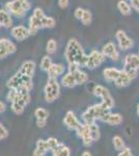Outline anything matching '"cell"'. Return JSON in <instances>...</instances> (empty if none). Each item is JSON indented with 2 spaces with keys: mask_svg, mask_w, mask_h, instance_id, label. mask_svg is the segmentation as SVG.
Listing matches in <instances>:
<instances>
[{
  "mask_svg": "<svg viewBox=\"0 0 139 156\" xmlns=\"http://www.w3.org/2000/svg\"><path fill=\"white\" fill-rule=\"evenodd\" d=\"M56 21L52 17L47 16L42 9L36 7L33 9L32 15L28 19V30L30 36H33L40 29L43 28H54Z\"/></svg>",
  "mask_w": 139,
  "mask_h": 156,
  "instance_id": "6da1fadb",
  "label": "cell"
},
{
  "mask_svg": "<svg viewBox=\"0 0 139 156\" xmlns=\"http://www.w3.org/2000/svg\"><path fill=\"white\" fill-rule=\"evenodd\" d=\"M64 57L68 65L75 64L79 67H85L87 54H85L83 47L77 39H70L64 49Z\"/></svg>",
  "mask_w": 139,
  "mask_h": 156,
  "instance_id": "7a4b0ae2",
  "label": "cell"
},
{
  "mask_svg": "<svg viewBox=\"0 0 139 156\" xmlns=\"http://www.w3.org/2000/svg\"><path fill=\"white\" fill-rule=\"evenodd\" d=\"M111 112L110 108H108L103 102L100 104H95L92 106L88 107L82 115V119L85 124L92 125L95 124L96 120H100L103 122H106L108 117L110 115Z\"/></svg>",
  "mask_w": 139,
  "mask_h": 156,
  "instance_id": "3957f363",
  "label": "cell"
},
{
  "mask_svg": "<svg viewBox=\"0 0 139 156\" xmlns=\"http://www.w3.org/2000/svg\"><path fill=\"white\" fill-rule=\"evenodd\" d=\"M5 9L12 17L24 18L26 12L31 9V3L28 0H11L5 3Z\"/></svg>",
  "mask_w": 139,
  "mask_h": 156,
  "instance_id": "277c9868",
  "label": "cell"
},
{
  "mask_svg": "<svg viewBox=\"0 0 139 156\" xmlns=\"http://www.w3.org/2000/svg\"><path fill=\"white\" fill-rule=\"evenodd\" d=\"M6 85L9 90H18L21 89H26L30 90L32 89V77L24 74V73L19 69L14 76L9 78Z\"/></svg>",
  "mask_w": 139,
  "mask_h": 156,
  "instance_id": "5b68a950",
  "label": "cell"
},
{
  "mask_svg": "<svg viewBox=\"0 0 139 156\" xmlns=\"http://www.w3.org/2000/svg\"><path fill=\"white\" fill-rule=\"evenodd\" d=\"M123 70L131 77V79H135L139 70V55L136 53L127 54L123 59Z\"/></svg>",
  "mask_w": 139,
  "mask_h": 156,
  "instance_id": "8992f818",
  "label": "cell"
},
{
  "mask_svg": "<svg viewBox=\"0 0 139 156\" xmlns=\"http://www.w3.org/2000/svg\"><path fill=\"white\" fill-rule=\"evenodd\" d=\"M59 94L60 87L57 78H48L46 87H45V100L48 103H52L59 97Z\"/></svg>",
  "mask_w": 139,
  "mask_h": 156,
  "instance_id": "52a82bcc",
  "label": "cell"
},
{
  "mask_svg": "<svg viewBox=\"0 0 139 156\" xmlns=\"http://www.w3.org/2000/svg\"><path fill=\"white\" fill-rule=\"evenodd\" d=\"M93 94L97 97H100L102 99V102L108 108L111 109V108L114 106V99L111 96L108 89H106L105 87H103V85H96L95 89H93Z\"/></svg>",
  "mask_w": 139,
  "mask_h": 156,
  "instance_id": "ba28073f",
  "label": "cell"
},
{
  "mask_svg": "<svg viewBox=\"0 0 139 156\" xmlns=\"http://www.w3.org/2000/svg\"><path fill=\"white\" fill-rule=\"evenodd\" d=\"M106 57L104 56V54L101 51L98 50H92L89 54H87V59H86V64L85 67L89 70H93L97 67L101 66V65L104 62Z\"/></svg>",
  "mask_w": 139,
  "mask_h": 156,
  "instance_id": "9c48e42d",
  "label": "cell"
},
{
  "mask_svg": "<svg viewBox=\"0 0 139 156\" xmlns=\"http://www.w3.org/2000/svg\"><path fill=\"white\" fill-rule=\"evenodd\" d=\"M115 39H116V41H117L118 48H120V50H122V51H127V50H130L131 48H133L134 41L130 37L127 36V34H126L123 30L120 29L116 31Z\"/></svg>",
  "mask_w": 139,
  "mask_h": 156,
  "instance_id": "30bf717a",
  "label": "cell"
},
{
  "mask_svg": "<svg viewBox=\"0 0 139 156\" xmlns=\"http://www.w3.org/2000/svg\"><path fill=\"white\" fill-rule=\"evenodd\" d=\"M101 52L104 54L105 57H108V58L114 60V62H117V60L120 58V50H118L117 46H116L113 42L106 43L104 46L102 47Z\"/></svg>",
  "mask_w": 139,
  "mask_h": 156,
  "instance_id": "8fae6325",
  "label": "cell"
},
{
  "mask_svg": "<svg viewBox=\"0 0 139 156\" xmlns=\"http://www.w3.org/2000/svg\"><path fill=\"white\" fill-rule=\"evenodd\" d=\"M17 51V46L9 39H0V59L5 58Z\"/></svg>",
  "mask_w": 139,
  "mask_h": 156,
  "instance_id": "7c38bea8",
  "label": "cell"
},
{
  "mask_svg": "<svg viewBox=\"0 0 139 156\" xmlns=\"http://www.w3.org/2000/svg\"><path fill=\"white\" fill-rule=\"evenodd\" d=\"M68 72L73 73L76 80V83L78 84H84L85 82L88 80V76L85 72H83L81 69H80L79 66L75 64H70L69 67H68Z\"/></svg>",
  "mask_w": 139,
  "mask_h": 156,
  "instance_id": "4fadbf2b",
  "label": "cell"
},
{
  "mask_svg": "<svg viewBox=\"0 0 139 156\" xmlns=\"http://www.w3.org/2000/svg\"><path fill=\"white\" fill-rule=\"evenodd\" d=\"M11 34L16 41L22 42L30 36V32L28 27H25L24 25H17V26H12L11 28Z\"/></svg>",
  "mask_w": 139,
  "mask_h": 156,
  "instance_id": "5bb4252c",
  "label": "cell"
},
{
  "mask_svg": "<svg viewBox=\"0 0 139 156\" xmlns=\"http://www.w3.org/2000/svg\"><path fill=\"white\" fill-rule=\"evenodd\" d=\"M77 131V134L79 137L82 138L83 144L85 146H90L92 144V135H90V130H89V125L87 124H81L79 127L76 129Z\"/></svg>",
  "mask_w": 139,
  "mask_h": 156,
  "instance_id": "9a60e30c",
  "label": "cell"
},
{
  "mask_svg": "<svg viewBox=\"0 0 139 156\" xmlns=\"http://www.w3.org/2000/svg\"><path fill=\"white\" fill-rule=\"evenodd\" d=\"M64 125L70 129H74L76 130L78 127L81 125V123L78 121V119L76 118L75 114L73 112H68L67 115H65L64 119Z\"/></svg>",
  "mask_w": 139,
  "mask_h": 156,
  "instance_id": "2e32d148",
  "label": "cell"
},
{
  "mask_svg": "<svg viewBox=\"0 0 139 156\" xmlns=\"http://www.w3.org/2000/svg\"><path fill=\"white\" fill-rule=\"evenodd\" d=\"M0 24L4 28H12V25H14L12 16L5 9H0Z\"/></svg>",
  "mask_w": 139,
  "mask_h": 156,
  "instance_id": "e0dca14e",
  "label": "cell"
},
{
  "mask_svg": "<svg viewBox=\"0 0 139 156\" xmlns=\"http://www.w3.org/2000/svg\"><path fill=\"white\" fill-rule=\"evenodd\" d=\"M131 81H132L131 77L129 76V75L125 71H123V70H120V75H118V77L116 78V80L114 81V83H115V85L117 87L122 89V87H128V85L131 83Z\"/></svg>",
  "mask_w": 139,
  "mask_h": 156,
  "instance_id": "ac0fdd59",
  "label": "cell"
},
{
  "mask_svg": "<svg viewBox=\"0 0 139 156\" xmlns=\"http://www.w3.org/2000/svg\"><path fill=\"white\" fill-rule=\"evenodd\" d=\"M65 68L62 64H53L50 69L47 71L48 77L49 78H57L59 75H62L64 73Z\"/></svg>",
  "mask_w": 139,
  "mask_h": 156,
  "instance_id": "d6986e66",
  "label": "cell"
},
{
  "mask_svg": "<svg viewBox=\"0 0 139 156\" xmlns=\"http://www.w3.org/2000/svg\"><path fill=\"white\" fill-rule=\"evenodd\" d=\"M120 73V70L117 69V68H106L103 71V75H104V78L107 81H115L116 78L118 77Z\"/></svg>",
  "mask_w": 139,
  "mask_h": 156,
  "instance_id": "ffe728a7",
  "label": "cell"
},
{
  "mask_svg": "<svg viewBox=\"0 0 139 156\" xmlns=\"http://www.w3.org/2000/svg\"><path fill=\"white\" fill-rule=\"evenodd\" d=\"M22 72L24 74L28 75L30 77H33L34 71H35V62H32V60H26L22 64L21 68H20Z\"/></svg>",
  "mask_w": 139,
  "mask_h": 156,
  "instance_id": "44dd1931",
  "label": "cell"
},
{
  "mask_svg": "<svg viewBox=\"0 0 139 156\" xmlns=\"http://www.w3.org/2000/svg\"><path fill=\"white\" fill-rule=\"evenodd\" d=\"M117 9L123 16H130L133 9L132 6H131V3H129L126 0H120L117 2Z\"/></svg>",
  "mask_w": 139,
  "mask_h": 156,
  "instance_id": "7402d4cb",
  "label": "cell"
},
{
  "mask_svg": "<svg viewBox=\"0 0 139 156\" xmlns=\"http://www.w3.org/2000/svg\"><path fill=\"white\" fill-rule=\"evenodd\" d=\"M61 83L64 87H69V89H72V87H74L77 85L74 75H73V73H71V72L65 73L64 76L61 77Z\"/></svg>",
  "mask_w": 139,
  "mask_h": 156,
  "instance_id": "603a6c76",
  "label": "cell"
},
{
  "mask_svg": "<svg viewBox=\"0 0 139 156\" xmlns=\"http://www.w3.org/2000/svg\"><path fill=\"white\" fill-rule=\"evenodd\" d=\"M54 156H70V149L64 144H59L56 149L52 150Z\"/></svg>",
  "mask_w": 139,
  "mask_h": 156,
  "instance_id": "cb8c5ba5",
  "label": "cell"
},
{
  "mask_svg": "<svg viewBox=\"0 0 139 156\" xmlns=\"http://www.w3.org/2000/svg\"><path fill=\"white\" fill-rule=\"evenodd\" d=\"M52 65H53L52 58L50 57L49 54H47V55H44V56H43V58L41 60V64H40V67H41V69L44 72H47Z\"/></svg>",
  "mask_w": 139,
  "mask_h": 156,
  "instance_id": "d4e9b609",
  "label": "cell"
},
{
  "mask_svg": "<svg viewBox=\"0 0 139 156\" xmlns=\"http://www.w3.org/2000/svg\"><path fill=\"white\" fill-rule=\"evenodd\" d=\"M123 122V117L120 114H110L106 123L109 125H120Z\"/></svg>",
  "mask_w": 139,
  "mask_h": 156,
  "instance_id": "484cf974",
  "label": "cell"
},
{
  "mask_svg": "<svg viewBox=\"0 0 139 156\" xmlns=\"http://www.w3.org/2000/svg\"><path fill=\"white\" fill-rule=\"evenodd\" d=\"M57 50V42L54 39H50L46 44V51L48 54H54Z\"/></svg>",
  "mask_w": 139,
  "mask_h": 156,
  "instance_id": "4316f807",
  "label": "cell"
},
{
  "mask_svg": "<svg viewBox=\"0 0 139 156\" xmlns=\"http://www.w3.org/2000/svg\"><path fill=\"white\" fill-rule=\"evenodd\" d=\"M89 130H90V135H92V138L93 142H95V140H98L101 136L100 129H99L98 125H96V123L95 124L89 125Z\"/></svg>",
  "mask_w": 139,
  "mask_h": 156,
  "instance_id": "83f0119b",
  "label": "cell"
},
{
  "mask_svg": "<svg viewBox=\"0 0 139 156\" xmlns=\"http://www.w3.org/2000/svg\"><path fill=\"white\" fill-rule=\"evenodd\" d=\"M81 23L83 25H85V26H88L90 23H92V12H90L88 9H85L84 11V14H83V16H82V18H81Z\"/></svg>",
  "mask_w": 139,
  "mask_h": 156,
  "instance_id": "f1b7e54d",
  "label": "cell"
},
{
  "mask_svg": "<svg viewBox=\"0 0 139 156\" xmlns=\"http://www.w3.org/2000/svg\"><path fill=\"white\" fill-rule=\"evenodd\" d=\"M34 115L37 120H47L48 117H49V112H48L45 108H42V107L37 108L34 112Z\"/></svg>",
  "mask_w": 139,
  "mask_h": 156,
  "instance_id": "f546056e",
  "label": "cell"
},
{
  "mask_svg": "<svg viewBox=\"0 0 139 156\" xmlns=\"http://www.w3.org/2000/svg\"><path fill=\"white\" fill-rule=\"evenodd\" d=\"M113 145H114V148L117 151H123L125 149V143H123V138L120 136H114L112 140Z\"/></svg>",
  "mask_w": 139,
  "mask_h": 156,
  "instance_id": "4dcf8cb0",
  "label": "cell"
},
{
  "mask_svg": "<svg viewBox=\"0 0 139 156\" xmlns=\"http://www.w3.org/2000/svg\"><path fill=\"white\" fill-rule=\"evenodd\" d=\"M36 148H40V149L46 151V152H48L49 150H51V148H50L49 144H48L47 140H39L36 143Z\"/></svg>",
  "mask_w": 139,
  "mask_h": 156,
  "instance_id": "1f68e13d",
  "label": "cell"
},
{
  "mask_svg": "<svg viewBox=\"0 0 139 156\" xmlns=\"http://www.w3.org/2000/svg\"><path fill=\"white\" fill-rule=\"evenodd\" d=\"M12 109L16 115H21V114H23V112H24V107H22L21 105L18 104L16 102L12 103Z\"/></svg>",
  "mask_w": 139,
  "mask_h": 156,
  "instance_id": "d6a6232c",
  "label": "cell"
},
{
  "mask_svg": "<svg viewBox=\"0 0 139 156\" xmlns=\"http://www.w3.org/2000/svg\"><path fill=\"white\" fill-rule=\"evenodd\" d=\"M47 142H48V144H49L50 148H51V150L56 149V148L58 147V145H59V143L57 142V140H56V138H54V137H50V138H48Z\"/></svg>",
  "mask_w": 139,
  "mask_h": 156,
  "instance_id": "836d02e7",
  "label": "cell"
},
{
  "mask_svg": "<svg viewBox=\"0 0 139 156\" xmlns=\"http://www.w3.org/2000/svg\"><path fill=\"white\" fill-rule=\"evenodd\" d=\"M84 11H85V9H82V7H77V9H75V12H74L75 18L78 19V20H81L83 14H84Z\"/></svg>",
  "mask_w": 139,
  "mask_h": 156,
  "instance_id": "e575fe53",
  "label": "cell"
},
{
  "mask_svg": "<svg viewBox=\"0 0 139 156\" xmlns=\"http://www.w3.org/2000/svg\"><path fill=\"white\" fill-rule=\"evenodd\" d=\"M7 135H9V132H7V130L4 128L3 125L0 123V140H3V138L7 137Z\"/></svg>",
  "mask_w": 139,
  "mask_h": 156,
  "instance_id": "d590c367",
  "label": "cell"
},
{
  "mask_svg": "<svg viewBox=\"0 0 139 156\" xmlns=\"http://www.w3.org/2000/svg\"><path fill=\"white\" fill-rule=\"evenodd\" d=\"M70 0H58V5L60 9H67L69 6Z\"/></svg>",
  "mask_w": 139,
  "mask_h": 156,
  "instance_id": "8d00e7d4",
  "label": "cell"
},
{
  "mask_svg": "<svg viewBox=\"0 0 139 156\" xmlns=\"http://www.w3.org/2000/svg\"><path fill=\"white\" fill-rule=\"evenodd\" d=\"M131 6H132V9L134 11L137 12L139 14V0H133V1L131 2Z\"/></svg>",
  "mask_w": 139,
  "mask_h": 156,
  "instance_id": "74e56055",
  "label": "cell"
},
{
  "mask_svg": "<svg viewBox=\"0 0 139 156\" xmlns=\"http://www.w3.org/2000/svg\"><path fill=\"white\" fill-rule=\"evenodd\" d=\"M46 153H47L46 151L40 149V148H36V149L33 151V156H44Z\"/></svg>",
  "mask_w": 139,
  "mask_h": 156,
  "instance_id": "f35d334b",
  "label": "cell"
},
{
  "mask_svg": "<svg viewBox=\"0 0 139 156\" xmlns=\"http://www.w3.org/2000/svg\"><path fill=\"white\" fill-rule=\"evenodd\" d=\"M118 156H132V154H131V151L129 150L128 148H125V149L120 153Z\"/></svg>",
  "mask_w": 139,
  "mask_h": 156,
  "instance_id": "ab89813d",
  "label": "cell"
},
{
  "mask_svg": "<svg viewBox=\"0 0 139 156\" xmlns=\"http://www.w3.org/2000/svg\"><path fill=\"white\" fill-rule=\"evenodd\" d=\"M46 121L47 120H36V125L39 127H45V125H46Z\"/></svg>",
  "mask_w": 139,
  "mask_h": 156,
  "instance_id": "60d3db41",
  "label": "cell"
},
{
  "mask_svg": "<svg viewBox=\"0 0 139 156\" xmlns=\"http://www.w3.org/2000/svg\"><path fill=\"white\" fill-rule=\"evenodd\" d=\"M5 110V104L2 101H0V112H3Z\"/></svg>",
  "mask_w": 139,
  "mask_h": 156,
  "instance_id": "b9f144b4",
  "label": "cell"
},
{
  "mask_svg": "<svg viewBox=\"0 0 139 156\" xmlns=\"http://www.w3.org/2000/svg\"><path fill=\"white\" fill-rule=\"evenodd\" d=\"M82 156H92V154H90L89 152H87V151H85V152H83V154Z\"/></svg>",
  "mask_w": 139,
  "mask_h": 156,
  "instance_id": "7bdbcfd3",
  "label": "cell"
},
{
  "mask_svg": "<svg viewBox=\"0 0 139 156\" xmlns=\"http://www.w3.org/2000/svg\"><path fill=\"white\" fill-rule=\"evenodd\" d=\"M126 1H128V2H130V3H131V2H132L133 0H126Z\"/></svg>",
  "mask_w": 139,
  "mask_h": 156,
  "instance_id": "ee69618b",
  "label": "cell"
},
{
  "mask_svg": "<svg viewBox=\"0 0 139 156\" xmlns=\"http://www.w3.org/2000/svg\"><path fill=\"white\" fill-rule=\"evenodd\" d=\"M137 112H138V115H139V105H138V108H137Z\"/></svg>",
  "mask_w": 139,
  "mask_h": 156,
  "instance_id": "f6af8a7d",
  "label": "cell"
},
{
  "mask_svg": "<svg viewBox=\"0 0 139 156\" xmlns=\"http://www.w3.org/2000/svg\"><path fill=\"white\" fill-rule=\"evenodd\" d=\"M138 55H139V47H138Z\"/></svg>",
  "mask_w": 139,
  "mask_h": 156,
  "instance_id": "bcb514c9",
  "label": "cell"
},
{
  "mask_svg": "<svg viewBox=\"0 0 139 156\" xmlns=\"http://www.w3.org/2000/svg\"><path fill=\"white\" fill-rule=\"evenodd\" d=\"M1 27H2V26H1V24H0V28H1Z\"/></svg>",
  "mask_w": 139,
  "mask_h": 156,
  "instance_id": "7dc6e473",
  "label": "cell"
}]
</instances>
